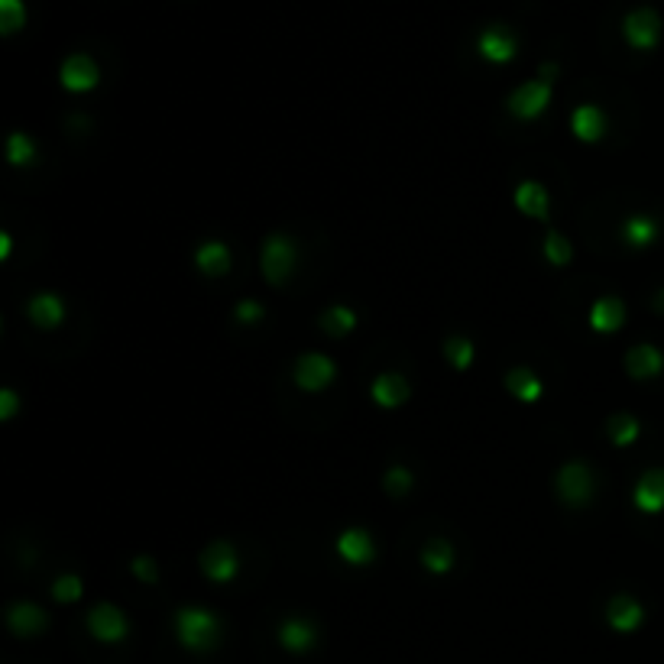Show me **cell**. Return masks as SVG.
<instances>
[{
  "mask_svg": "<svg viewBox=\"0 0 664 664\" xmlns=\"http://www.w3.org/2000/svg\"><path fill=\"white\" fill-rule=\"evenodd\" d=\"M541 253H545V259L551 266H568L570 259H574V246H570V240L564 234H558V230H548L545 240H541Z\"/></svg>",
  "mask_w": 664,
  "mask_h": 664,
  "instance_id": "cell-28",
  "label": "cell"
},
{
  "mask_svg": "<svg viewBox=\"0 0 664 664\" xmlns=\"http://www.w3.org/2000/svg\"><path fill=\"white\" fill-rule=\"evenodd\" d=\"M658 234H661V227H658V221L649 215H632L626 224H622V240H626L629 250H645V246L655 244Z\"/></svg>",
  "mask_w": 664,
  "mask_h": 664,
  "instance_id": "cell-22",
  "label": "cell"
},
{
  "mask_svg": "<svg viewBox=\"0 0 664 664\" xmlns=\"http://www.w3.org/2000/svg\"><path fill=\"white\" fill-rule=\"evenodd\" d=\"M357 311L347 308V305H331V308L321 315V327H325L331 337H347L350 331L357 327Z\"/></svg>",
  "mask_w": 664,
  "mask_h": 664,
  "instance_id": "cell-26",
  "label": "cell"
},
{
  "mask_svg": "<svg viewBox=\"0 0 664 664\" xmlns=\"http://www.w3.org/2000/svg\"><path fill=\"white\" fill-rule=\"evenodd\" d=\"M512 201H516L518 211H522L525 217H531V221H545L548 211H551V195H548L545 185L535 182V178H528V182L518 185L516 195H512Z\"/></svg>",
  "mask_w": 664,
  "mask_h": 664,
  "instance_id": "cell-15",
  "label": "cell"
},
{
  "mask_svg": "<svg viewBox=\"0 0 664 664\" xmlns=\"http://www.w3.org/2000/svg\"><path fill=\"white\" fill-rule=\"evenodd\" d=\"M622 36L632 49H655L661 39V16L651 7H639L622 20Z\"/></svg>",
  "mask_w": 664,
  "mask_h": 664,
  "instance_id": "cell-7",
  "label": "cell"
},
{
  "mask_svg": "<svg viewBox=\"0 0 664 664\" xmlns=\"http://www.w3.org/2000/svg\"><path fill=\"white\" fill-rule=\"evenodd\" d=\"M632 502H635V509L645 512V516L664 512V470L642 473L632 489Z\"/></svg>",
  "mask_w": 664,
  "mask_h": 664,
  "instance_id": "cell-14",
  "label": "cell"
},
{
  "mask_svg": "<svg viewBox=\"0 0 664 664\" xmlns=\"http://www.w3.org/2000/svg\"><path fill=\"white\" fill-rule=\"evenodd\" d=\"M626 369L632 379H651L664 369V354L658 347H651V344H639V347L629 350Z\"/></svg>",
  "mask_w": 664,
  "mask_h": 664,
  "instance_id": "cell-21",
  "label": "cell"
},
{
  "mask_svg": "<svg viewBox=\"0 0 664 664\" xmlns=\"http://www.w3.org/2000/svg\"><path fill=\"white\" fill-rule=\"evenodd\" d=\"M26 315L36 327L43 331H52V327H59L65 321V302L59 296H52V292H39V296L30 298L26 305Z\"/></svg>",
  "mask_w": 664,
  "mask_h": 664,
  "instance_id": "cell-19",
  "label": "cell"
},
{
  "mask_svg": "<svg viewBox=\"0 0 664 664\" xmlns=\"http://www.w3.org/2000/svg\"><path fill=\"white\" fill-rule=\"evenodd\" d=\"M276 635H279L282 649L292 651V655H305V651H311L317 645V626L305 619V616H292V619H286Z\"/></svg>",
  "mask_w": 664,
  "mask_h": 664,
  "instance_id": "cell-13",
  "label": "cell"
},
{
  "mask_svg": "<svg viewBox=\"0 0 664 664\" xmlns=\"http://www.w3.org/2000/svg\"><path fill=\"white\" fill-rule=\"evenodd\" d=\"M412 483H415L412 470H408V467H402V464L389 467V470H386V477H383V487H386V493H389V496H406L408 489H412Z\"/></svg>",
  "mask_w": 664,
  "mask_h": 664,
  "instance_id": "cell-32",
  "label": "cell"
},
{
  "mask_svg": "<svg viewBox=\"0 0 664 664\" xmlns=\"http://www.w3.org/2000/svg\"><path fill=\"white\" fill-rule=\"evenodd\" d=\"M658 311H664V292L658 296Z\"/></svg>",
  "mask_w": 664,
  "mask_h": 664,
  "instance_id": "cell-38",
  "label": "cell"
},
{
  "mask_svg": "<svg viewBox=\"0 0 664 664\" xmlns=\"http://www.w3.org/2000/svg\"><path fill=\"white\" fill-rule=\"evenodd\" d=\"M176 639L185 651L205 655V651H215L221 645L224 626L205 606H185L176 613Z\"/></svg>",
  "mask_w": 664,
  "mask_h": 664,
  "instance_id": "cell-1",
  "label": "cell"
},
{
  "mask_svg": "<svg viewBox=\"0 0 664 664\" xmlns=\"http://www.w3.org/2000/svg\"><path fill=\"white\" fill-rule=\"evenodd\" d=\"M88 632L95 635L97 642L117 645V642H124L126 632H130V622H126L124 609H117L114 603H97L88 613Z\"/></svg>",
  "mask_w": 664,
  "mask_h": 664,
  "instance_id": "cell-6",
  "label": "cell"
},
{
  "mask_svg": "<svg viewBox=\"0 0 664 664\" xmlns=\"http://www.w3.org/2000/svg\"><path fill=\"white\" fill-rule=\"evenodd\" d=\"M558 496H561L568 506H587L593 499V470L583 460H568V464L558 470Z\"/></svg>",
  "mask_w": 664,
  "mask_h": 664,
  "instance_id": "cell-4",
  "label": "cell"
},
{
  "mask_svg": "<svg viewBox=\"0 0 664 664\" xmlns=\"http://www.w3.org/2000/svg\"><path fill=\"white\" fill-rule=\"evenodd\" d=\"M408 396H412V386H408V379L402 373H379L373 379V386H369V398L379 408H389V412L398 406H406Z\"/></svg>",
  "mask_w": 664,
  "mask_h": 664,
  "instance_id": "cell-12",
  "label": "cell"
},
{
  "mask_svg": "<svg viewBox=\"0 0 664 664\" xmlns=\"http://www.w3.org/2000/svg\"><path fill=\"white\" fill-rule=\"evenodd\" d=\"M551 95H554L551 82H548V78H535V82L518 85V88L509 95V101H506V107H509V114L518 120H538L541 114L548 111Z\"/></svg>",
  "mask_w": 664,
  "mask_h": 664,
  "instance_id": "cell-3",
  "label": "cell"
},
{
  "mask_svg": "<svg viewBox=\"0 0 664 664\" xmlns=\"http://www.w3.org/2000/svg\"><path fill=\"white\" fill-rule=\"evenodd\" d=\"M626 325V305L616 296H603L590 305V327L597 334H616Z\"/></svg>",
  "mask_w": 664,
  "mask_h": 664,
  "instance_id": "cell-18",
  "label": "cell"
},
{
  "mask_svg": "<svg viewBox=\"0 0 664 664\" xmlns=\"http://www.w3.org/2000/svg\"><path fill=\"white\" fill-rule=\"evenodd\" d=\"M26 23V7L23 0H0V33L4 36H14L16 30H23Z\"/></svg>",
  "mask_w": 664,
  "mask_h": 664,
  "instance_id": "cell-31",
  "label": "cell"
},
{
  "mask_svg": "<svg viewBox=\"0 0 664 664\" xmlns=\"http://www.w3.org/2000/svg\"><path fill=\"white\" fill-rule=\"evenodd\" d=\"M16 412H20V398H16V392L14 389H0V418L10 421Z\"/></svg>",
  "mask_w": 664,
  "mask_h": 664,
  "instance_id": "cell-36",
  "label": "cell"
},
{
  "mask_svg": "<svg viewBox=\"0 0 664 664\" xmlns=\"http://www.w3.org/2000/svg\"><path fill=\"white\" fill-rule=\"evenodd\" d=\"M0 257H10V234H0Z\"/></svg>",
  "mask_w": 664,
  "mask_h": 664,
  "instance_id": "cell-37",
  "label": "cell"
},
{
  "mask_svg": "<svg viewBox=\"0 0 664 664\" xmlns=\"http://www.w3.org/2000/svg\"><path fill=\"white\" fill-rule=\"evenodd\" d=\"M477 52H480V59L493 62V65H506V62L516 59L518 39L506 26H487L477 39Z\"/></svg>",
  "mask_w": 664,
  "mask_h": 664,
  "instance_id": "cell-11",
  "label": "cell"
},
{
  "mask_svg": "<svg viewBox=\"0 0 664 664\" xmlns=\"http://www.w3.org/2000/svg\"><path fill=\"white\" fill-rule=\"evenodd\" d=\"M195 266H198L205 276H224L230 269V250L227 244H221V240H207V244H201L198 250H195Z\"/></svg>",
  "mask_w": 664,
  "mask_h": 664,
  "instance_id": "cell-23",
  "label": "cell"
},
{
  "mask_svg": "<svg viewBox=\"0 0 664 664\" xmlns=\"http://www.w3.org/2000/svg\"><path fill=\"white\" fill-rule=\"evenodd\" d=\"M334 551H337V558L344 564H350V568H367V564H373V558H377V541H373V535H369L367 528H344L337 535V541H334Z\"/></svg>",
  "mask_w": 664,
  "mask_h": 664,
  "instance_id": "cell-8",
  "label": "cell"
},
{
  "mask_svg": "<svg viewBox=\"0 0 664 664\" xmlns=\"http://www.w3.org/2000/svg\"><path fill=\"white\" fill-rule=\"evenodd\" d=\"M645 619V609L639 599L626 597V593H619V597L609 599V606H606V622H609V629H616V632H635V629L642 626Z\"/></svg>",
  "mask_w": 664,
  "mask_h": 664,
  "instance_id": "cell-16",
  "label": "cell"
},
{
  "mask_svg": "<svg viewBox=\"0 0 664 664\" xmlns=\"http://www.w3.org/2000/svg\"><path fill=\"white\" fill-rule=\"evenodd\" d=\"M337 377V363L327 354H302L292 369V379L302 392H325Z\"/></svg>",
  "mask_w": 664,
  "mask_h": 664,
  "instance_id": "cell-5",
  "label": "cell"
},
{
  "mask_svg": "<svg viewBox=\"0 0 664 664\" xmlns=\"http://www.w3.org/2000/svg\"><path fill=\"white\" fill-rule=\"evenodd\" d=\"M7 626L20 639H33V635H39L49 626V619H45V613L36 603H14L7 609Z\"/></svg>",
  "mask_w": 664,
  "mask_h": 664,
  "instance_id": "cell-20",
  "label": "cell"
},
{
  "mask_svg": "<svg viewBox=\"0 0 664 664\" xmlns=\"http://www.w3.org/2000/svg\"><path fill=\"white\" fill-rule=\"evenodd\" d=\"M639 435H642V425H639L635 415L619 412L609 418V441H613L616 448H629V444L639 441Z\"/></svg>",
  "mask_w": 664,
  "mask_h": 664,
  "instance_id": "cell-27",
  "label": "cell"
},
{
  "mask_svg": "<svg viewBox=\"0 0 664 664\" xmlns=\"http://www.w3.org/2000/svg\"><path fill=\"white\" fill-rule=\"evenodd\" d=\"M234 317L240 321V325H257V321H263V317H266V311H263V305H259V302L244 298V302L234 308Z\"/></svg>",
  "mask_w": 664,
  "mask_h": 664,
  "instance_id": "cell-34",
  "label": "cell"
},
{
  "mask_svg": "<svg viewBox=\"0 0 664 664\" xmlns=\"http://www.w3.org/2000/svg\"><path fill=\"white\" fill-rule=\"evenodd\" d=\"M59 82H62V88L72 91V95H85V91H91L97 82H101V72H97V65H95L91 55L75 52V55H68V59L62 62Z\"/></svg>",
  "mask_w": 664,
  "mask_h": 664,
  "instance_id": "cell-10",
  "label": "cell"
},
{
  "mask_svg": "<svg viewBox=\"0 0 664 664\" xmlns=\"http://www.w3.org/2000/svg\"><path fill=\"white\" fill-rule=\"evenodd\" d=\"M7 163L10 166H33V163H36V143H33L26 133H10Z\"/></svg>",
  "mask_w": 664,
  "mask_h": 664,
  "instance_id": "cell-29",
  "label": "cell"
},
{
  "mask_svg": "<svg viewBox=\"0 0 664 664\" xmlns=\"http://www.w3.org/2000/svg\"><path fill=\"white\" fill-rule=\"evenodd\" d=\"M201 574L211 583H230L240 574V558H236L230 541H215L201 551Z\"/></svg>",
  "mask_w": 664,
  "mask_h": 664,
  "instance_id": "cell-9",
  "label": "cell"
},
{
  "mask_svg": "<svg viewBox=\"0 0 664 664\" xmlns=\"http://www.w3.org/2000/svg\"><path fill=\"white\" fill-rule=\"evenodd\" d=\"M298 266V246L292 236L286 234H269L263 240V253H259V269H263L269 286H282L292 279Z\"/></svg>",
  "mask_w": 664,
  "mask_h": 664,
  "instance_id": "cell-2",
  "label": "cell"
},
{
  "mask_svg": "<svg viewBox=\"0 0 664 664\" xmlns=\"http://www.w3.org/2000/svg\"><path fill=\"white\" fill-rule=\"evenodd\" d=\"M130 570H133V577H140L143 583H156V580H159V568H156V561H153V558H146V554L133 558Z\"/></svg>",
  "mask_w": 664,
  "mask_h": 664,
  "instance_id": "cell-35",
  "label": "cell"
},
{
  "mask_svg": "<svg viewBox=\"0 0 664 664\" xmlns=\"http://www.w3.org/2000/svg\"><path fill=\"white\" fill-rule=\"evenodd\" d=\"M82 593H85V583L75 574H65L52 583V597H55V603H78Z\"/></svg>",
  "mask_w": 664,
  "mask_h": 664,
  "instance_id": "cell-33",
  "label": "cell"
},
{
  "mask_svg": "<svg viewBox=\"0 0 664 664\" xmlns=\"http://www.w3.org/2000/svg\"><path fill=\"white\" fill-rule=\"evenodd\" d=\"M444 354H448V360H450V367L454 369H470L473 367V357H477V350H473V344L467 337H448V344H444Z\"/></svg>",
  "mask_w": 664,
  "mask_h": 664,
  "instance_id": "cell-30",
  "label": "cell"
},
{
  "mask_svg": "<svg viewBox=\"0 0 664 664\" xmlns=\"http://www.w3.org/2000/svg\"><path fill=\"white\" fill-rule=\"evenodd\" d=\"M454 561H458V554H454V545H450V541L435 538L421 548V568L428 570V574H450V570H454Z\"/></svg>",
  "mask_w": 664,
  "mask_h": 664,
  "instance_id": "cell-25",
  "label": "cell"
},
{
  "mask_svg": "<svg viewBox=\"0 0 664 664\" xmlns=\"http://www.w3.org/2000/svg\"><path fill=\"white\" fill-rule=\"evenodd\" d=\"M570 133L580 143H599L606 136V114L599 111L597 104H580L570 114Z\"/></svg>",
  "mask_w": 664,
  "mask_h": 664,
  "instance_id": "cell-17",
  "label": "cell"
},
{
  "mask_svg": "<svg viewBox=\"0 0 664 664\" xmlns=\"http://www.w3.org/2000/svg\"><path fill=\"white\" fill-rule=\"evenodd\" d=\"M506 389H509L518 402H538V398L545 396V383H541V379L525 367L509 369V377H506Z\"/></svg>",
  "mask_w": 664,
  "mask_h": 664,
  "instance_id": "cell-24",
  "label": "cell"
}]
</instances>
